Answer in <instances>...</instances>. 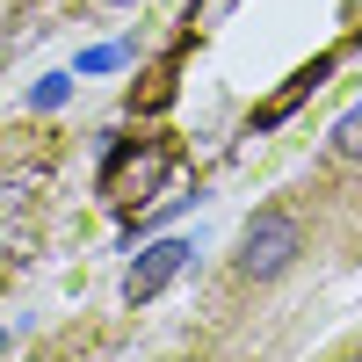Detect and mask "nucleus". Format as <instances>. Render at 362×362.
Wrapping results in <instances>:
<instances>
[{
  "instance_id": "4",
  "label": "nucleus",
  "mask_w": 362,
  "mask_h": 362,
  "mask_svg": "<svg viewBox=\"0 0 362 362\" xmlns=\"http://www.w3.org/2000/svg\"><path fill=\"white\" fill-rule=\"evenodd\" d=\"M334 153H341L348 167H362V102H355L341 124H334Z\"/></svg>"
},
{
  "instance_id": "3",
  "label": "nucleus",
  "mask_w": 362,
  "mask_h": 362,
  "mask_svg": "<svg viewBox=\"0 0 362 362\" xmlns=\"http://www.w3.org/2000/svg\"><path fill=\"white\" fill-rule=\"evenodd\" d=\"M181 261H189V247H181V239H153V247H145V261L124 276V297H131V305H153V297L181 276Z\"/></svg>"
},
{
  "instance_id": "6",
  "label": "nucleus",
  "mask_w": 362,
  "mask_h": 362,
  "mask_svg": "<svg viewBox=\"0 0 362 362\" xmlns=\"http://www.w3.org/2000/svg\"><path fill=\"white\" fill-rule=\"evenodd\" d=\"M116 8H131V0H116Z\"/></svg>"
},
{
  "instance_id": "2",
  "label": "nucleus",
  "mask_w": 362,
  "mask_h": 362,
  "mask_svg": "<svg viewBox=\"0 0 362 362\" xmlns=\"http://www.w3.org/2000/svg\"><path fill=\"white\" fill-rule=\"evenodd\" d=\"M167 167H174V160L160 153V145H145V153H124V160L109 167L102 196H109V203H124V210H131V203H153V196H160V181H167Z\"/></svg>"
},
{
  "instance_id": "1",
  "label": "nucleus",
  "mask_w": 362,
  "mask_h": 362,
  "mask_svg": "<svg viewBox=\"0 0 362 362\" xmlns=\"http://www.w3.org/2000/svg\"><path fill=\"white\" fill-rule=\"evenodd\" d=\"M297 254H305V225H297L290 210H261L247 225V239H239V276L247 283H276Z\"/></svg>"
},
{
  "instance_id": "5",
  "label": "nucleus",
  "mask_w": 362,
  "mask_h": 362,
  "mask_svg": "<svg viewBox=\"0 0 362 362\" xmlns=\"http://www.w3.org/2000/svg\"><path fill=\"white\" fill-rule=\"evenodd\" d=\"M239 8V0H196V8H189V22H225Z\"/></svg>"
}]
</instances>
